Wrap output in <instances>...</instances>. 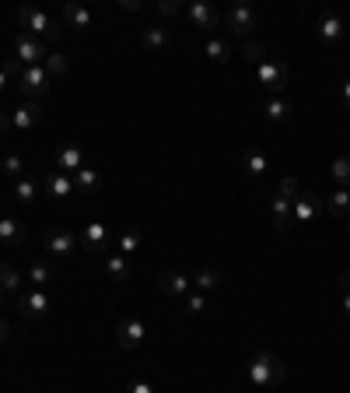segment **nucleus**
Returning <instances> with one entry per match:
<instances>
[{"label":"nucleus","instance_id":"nucleus-1","mask_svg":"<svg viewBox=\"0 0 350 393\" xmlns=\"http://www.w3.org/2000/svg\"><path fill=\"white\" fill-rule=\"evenodd\" d=\"M18 21H21V29H25L28 36H36V39H43V43L60 39L63 29H67L63 18H53L43 7H21V11H18Z\"/></svg>","mask_w":350,"mask_h":393},{"label":"nucleus","instance_id":"nucleus-2","mask_svg":"<svg viewBox=\"0 0 350 393\" xmlns=\"http://www.w3.org/2000/svg\"><path fill=\"white\" fill-rule=\"evenodd\" d=\"M249 379H253V387H260V390H273V387H280V383L287 379V365H284L273 351H260V354H253V362H249Z\"/></svg>","mask_w":350,"mask_h":393},{"label":"nucleus","instance_id":"nucleus-3","mask_svg":"<svg viewBox=\"0 0 350 393\" xmlns=\"http://www.w3.org/2000/svg\"><path fill=\"white\" fill-rule=\"evenodd\" d=\"M18 85H21V95H25L28 102H39V98H46V95H49V88H53V78L46 74L43 63H36V67H25V71H21Z\"/></svg>","mask_w":350,"mask_h":393},{"label":"nucleus","instance_id":"nucleus-4","mask_svg":"<svg viewBox=\"0 0 350 393\" xmlns=\"http://www.w3.org/2000/svg\"><path fill=\"white\" fill-rule=\"evenodd\" d=\"M46 56H49V49H46L43 39H36V36H28V32H21V36L14 39V60H18L21 67H36V63H43Z\"/></svg>","mask_w":350,"mask_h":393},{"label":"nucleus","instance_id":"nucleus-5","mask_svg":"<svg viewBox=\"0 0 350 393\" xmlns=\"http://www.w3.org/2000/svg\"><path fill=\"white\" fill-rule=\"evenodd\" d=\"M144 337H147V323H144L140 316H123V320H120V327H116V341H120V348L123 351H137Z\"/></svg>","mask_w":350,"mask_h":393},{"label":"nucleus","instance_id":"nucleus-6","mask_svg":"<svg viewBox=\"0 0 350 393\" xmlns=\"http://www.w3.org/2000/svg\"><path fill=\"white\" fill-rule=\"evenodd\" d=\"M43 246H46V253H53V257H74L78 253V239L67 228H46Z\"/></svg>","mask_w":350,"mask_h":393},{"label":"nucleus","instance_id":"nucleus-7","mask_svg":"<svg viewBox=\"0 0 350 393\" xmlns=\"http://www.w3.org/2000/svg\"><path fill=\"white\" fill-rule=\"evenodd\" d=\"M186 18H189V25L193 29H203V32H211V29H218L221 14L214 4H207V0H193L189 7H186Z\"/></svg>","mask_w":350,"mask_h":393},{"label":"nucleus","instance_id":"nucleus-8","mask_svg":"<svg viewBox=\"0 0 350 393\" xmlns=\"http://www.w3.org/2000/svg\"><path fill=\"white\" fill-rule=\"evenodd\" d=\"M18 309H21L25 320H43L46 312H49V295H46V288L21 292V295H18Z\"/></svg>","mask_w":350,"mask_h":393},{"label":"nucleus","instance_id":"nucleus-9","mask_svg":"<svg viewBox=\"0 0 350 393\" xmlns=\"http://www.w3.org/2000/svg\"><path fill=\"white\" fill-rule=\"evenodd\" d=\"M344 18L340 14H333V11H326V14H319V21H315V36L322 39L326 46H336L344 39Z\"/></svg>","mask_w":350,"mask_h":393},{"label":"nucleus","instance_id":"nucleus-10","mask_svg":"<svg viewBox=\"0 0 350 393\" xmlns=\"http://www.w3.org/2000/svg\"><path fill=\"white\" fill-rule=\"evenodd\" d=\"M260 85L266 88V91H273V95H280V91L287 88V67L277 63V60H262L260 63Z\"/></svg>","mask_w":350,"mask_h":393},{"label":"nucleus","instance_id":"nucleus-11","mask_svg":"<svg viewBox=\"0 0 350 393\" xmlns=\"http://www.w3.org/2000/svg\"><path fill=\"white\" fill-rule=\"evenodd\" d=\"M228 29H231V36H249L253 29H256V11L249 7V4H235L231 11H228Z\"/></svg>","mask_w":350,"mask_h":393},{"label":"nucleus","instance_id":"nucleus-12","mask_svg":"<svg viewBox=\"0 0 350 393\" xmlns=\"http://www.w3.org/2000/svg\"><path fill=\"white\" fill-rule=\"evenodd\" d=\"M158 288H161L169 299H186V295L193 292V281H189L182 270H161V277H158Z\"/></svg>","mask_w":350,"mask_h":393},{"label":"nucleus","instance_id":"nucleus-13","mask_svg":"<svg viewBox=\"0 0 350 393\" xmlns=\"http://www.w3.org/2000/svg\"><path fill=\"white\" fill-rule=\"evenodd\" d=\"M56 169L67 175L81 173V169H85V151H81L78 144H60V148H56Z\"/></svg>","mask_w":350,"mask_h":393},{"label":"nucleus","instance_id":"nucleus-14","mask_svg":"<svg viewBox=\"0 0 350 393\" xmlns=\"http://www.w3.org/2000/svg\"><path fill=\"white\" fill-rule=\"evenodd\" d=\"M43 120V109H39V102H25V106H18L14 113H11V131L18 133H28L36 123Z\"/></svg>","mask_w":350,"mask_h":393},{"label":"nucleus","instance_id":"nucleus-15","mask_svg":"<svg viewBox=\"0 0 350 393\" xmlns=\"http://www.w3.org/2000/svg\"><path fill=\"white\" fill-rule=\"evenodd\" d=\"M46 193L53 197V200H63V197H70V193H78V186H74V179L67 173H60V169H53V173H46L43 179Z\"/></svg>","mask_w":350,"mask_h":393},{"label":"nucleus","instance_id":"nucleus-16","mask_svg":"<svg viewBox=\"0 0 350 393\" xmlns=\"http://www.w3.org/2000/svg\"><path fill=\"white\" fill-rule=\"evenodd\" d=\"M169 43H172V29H165V25H147L140 32V46L151 49V53H161Z\"/></svg>","mask_w":350,"mask_h":393},{"label":"nucleus","instance_id":"nucleus-17","mask_svg":"<svg viewBox=\"0 0 350 393\" xmlns=\"http://www.w3.org/2000/svg\"><path fill=\"white\" fill-rule=\"evenodd\" d=\"M319 211H322V200L315 193H298L295 204H291V221H308L312 215H319Z\"/></svg>","mask_w":350,"mask_h":393},{"label":"nucleus","instance_id":"nucleus-18","mask_svg":"<svg viewBox=\"0 0 350 393\" xmlns=\"http://www.w3.org/2000/svg\"><path fill=\"white\" fill-rule=\"evenodd\" d=\"M322 208H326V215H329V218H344V221H347L350 218V190H347V186L333 190V193L326 197V204H322Z\"/></svg>","mask_w":350,"mask_h":393},{"label":"nucleus","instance_id":"nucleus-19","mask_svg":"<svg viewBox=\"0 0 350 393\" xmlns=\"http://www.w3.org/2000/svg\"><path fill=\"white\" fill-rule=\"evenodd\" d=\"M21 243H25V225L18 218H0V246L14 250V246H21Z\"/></svg>","mask_w":350,"mask_h":393},{"label":"nucleus","instance_id":"nucleus-20","mask_svg":"<svg viewBox=\"0 0 350 393\" xmlns=\"http://www.w3.org/2000/svg\"><path fill=\"white\" fill-rule=\"evenodd\" d=\"M291 204H295V200L284 197V193L273 197V228H277V232H287V228L295 225V221H291Z\"/></svg>","mask_w":350,"mask_h":393},{"label":"nucleus","instance_id":"nucleus-21","mask_svg":"<svg viewBox=\"0 0 350 393\" xmlns=\"http://www.w3.org/2000/svg\"><path fill=\"white\" fill-rule=\"evenodd\" d=\"M60 18H63L67 29H88V25H91V11L81 7V4H74V0L63 4V14H60Z\"/></svg>","mask_w":350,"mask_h":393},{"label":"nucleus","instance_id":"nucleus-22","mask_svg":"<svg viewBox=\"0 0 350 393\" xmlns=\"http://www.w3.org/2000/svg\"><path fill=\"white\" fill-rule=\"evenodd\" d=\"M28 281H32V288H46V285H53V281H56V270H53V263L32 260V263H28Z\"/></svg>","mask_w":350,"mask_h":393},{"label":"nucleus","instance_id":"nucleus-23","mask_svg":"<svg viewBox=\"0 0 350 393\" xmlns=\"http://www.w3.org/2000/svg\"><path fill=\"white\" fill-rule=\"evenodd\" d=\"M21 270L14 267V263H7V260H0V288L4 292H11V295H21Z\"/></svg>","mask_w":350,"mask_h":393},{"label":"nucleus","instance_id":"nucleus-24","mask_svg":"<svg viewBox=\"0 0 350 393\" xmlns=\"http://www.w3.org/2000/svg\"><path fill=\"white\" fill-rule=\"evenodd\" d=\"M262 113H266V120H270V123H284V120H291V102H287L284 95H273V98L266 102V109H262Z\"/></svg>","mask_w":350,"mask_h":393},{"label":"nucleus","instance_id":"nucleus-25","mask_svg":"<svg viewBox=\"0 0 350 393\" xmlns=\"http://www.w3.org/2000/svg\"><path fill=\"white\" fill-rule=\"evenodd\" d=\"M266 155H262L260 148H249L245 155H242V169H245V175H253V179H260L262 173H266Z\"/></svg>","mask_w":350,"mask_h":393},{"label":"nucleus","instance_id":"nucleus-26","mask_svg":"<svg viewBox=\"0 0 350 393\" xmlns=\"http://www.w3.org/2000/svg\"><path fill=\"white\" fill-rule=\"evenodd\" d=\"M189 281H193V292H200V295H203V292H214V288H218L221 274H218V270H211V267H200Z\"/></svg>","mask_w":350,"mask_h":393},{"label":"nucleus","instance_id":"nucleus-27","mask_svg":"<svg viewBox=\"0 0 350 393\" xmlns=\"http://www.w3.org/2000/svg\"><path fill=\"white\" fill-rule=\"evenodd\" d=\"M140 243H144V235H140L137 228H127V232H120V239H116V253H120V257H133V253L140 250Z\"/></svg>","mask_w":350,"mask_h":393},{"label":"nucleus","instance_id":"nucleus-28","mask_svg":"<svg viewBox=\"0 0 350 393\" xmlns=\"http://www.w3.org/2000/svg\"><path fill=\"white\" fill-rule=\"evenodd\" d=\"M105 239H109V232H105V225H98V221L85 225V232H81V243H85L88 250H102Z\"/></svg>","mask_w":350,"mask_h":393},{"label":"nucleus","instance_id":"nucleus-29","mask_svg":"<svg viewBox=\"0 0 350 393\" xmlns=\"http://www.w3.org/2000/svg\"><path fill=\"white\" fill-rule=\"evenodd\" d=\"M203 53H207L214 63H228V60H231V43L214 36V39H207V43H203Z\"/></svg>","mask_w":350,"mask_h":393},{"label":"nucleus","instance_id":"nucleus-30","mask_svg":"<svg viewBox=\"0 0 350 393\" xmlns=\"http://www.w3.org/2000/svg\"><path fill=\"white\" fill-rule=\"evenodd\" d=\"M105 270H109V277H116V281H127L133 274V267L127 257H120V253H109V260H105Z\"/></svg>","mask_w":350,"mask_h":393},{"label":"nucleus","instance_id":"nucleus-31","mask_svg":"<svg viewBox=\"0 0 350 393\" xmlns=\"http://www.w3.org/2000/svg\"><path fill=\"white\" fill-rule=\"evenodd\" d=\"M36 193H39V183H36V179H28V175L14 179V200L32 204V200H36Z\"/></svg>","mask_w":350,"mask_h":393},{"label":"nucleus","instance_id":"nucleus-32","mask_svg":"<svg viewBox=\"0 0 350 393\" xmlns=\"http://www.w3.org/2000/svg\"><path fill=\"white\" fill-rule=\"evenodd\" d=\"M74 186H78V190H88V193H95V190H98V186H102V175L95 173V169H81V173H74Z\"/></svg>","mask_w":350,"mask_h":393},{"label":"nucleus","instance_id":"nucleus-33","mask_svg":"<svg viewBox=\"0 0 350 393\" xmlns=\"http://www.w3.org/2000/svg\"><path fill=\"white\" fill-rule=\"evenodd\" d=\"M329 175L340 183V186H350V155H340V158H333V169Z\"/></svg>","mask_w":350,"mask_h":393},{"label":"nucleus","instance_id":"nucleus-34","mask_svg":"<svg viewBox=\"0 0 350 393\" xmlns=\"http://www.w3.org/2000/svg\"><path fill=\"white\" fill-rule=\"evenodd\" d=\"M43 67L49 78H60V74H67V56H63V53H49L43 60Z\"/></svg>","mask_w":350,"mask_h":393},{"label":"nucleus","instance_id":"nucleus-35","mask_svg":"<svg viewBox=\"0 0 350 393\" xmlns=\"http://www.w3.org/2000/svg\"><path fill=\"white\" fill-rule=\"evenodd\" d=\"M0 169H4V175H11V179H21V173H25V162H21V155H4V162H0Z\"/></svg>","mask_w":350,"mask_h":393},{"label":"nucleus","instance_id":"nucleus-36","mask_svg":"<svg viewBox=\"0 0 350 393\" xmlns=\"http://www.w3.org/2000/svg\"><path fill=\"white\" fill-rule=\"evenodd\" d=\"M242 56H245L249 63H256V67H260L262 60H266V46H262V43H253V39H249V43L242 46Z\"/></svg>","mask_w":350,"mask_h":393},{"label":"nucleus","instance_id":"nucleus-37","mask_svg":"<svg viewBox=\"0 0 350 393\" xmlns=\"http://www.w3.org/2000/svg\"><path fill=\"white\" fill-rule=\"evenodd\" d=\"M182 309H186L189 316H200V312L207 309V302H203V295H200V292H189V295L182 299Z\"/></svg>","mask_w":350,"mask_h":393},{"label":"nucleus","instance_id":"nucleus-38","mask_svg":"<svg viewBox=\"0 0 350 393\" xmlns=\"http://www.w3.org/2000/svg\"><path fill=\"white\" fill-rule=\"evenodd\" d=\"M277 193H284V197H291V200H295V197H298V179H295V175H284V179H280V186H277Z\"/></svg>","mask_w":350,"mask_h":393},{"label":"nucleus","instance_id":"nucleus-39","mask_svg":"<svg viewBox=\"0 0 350 393\" xmlns=\"http://www.w3.org/2000/svg\"><path fill=\"white\" fill-rule=\"evenodd\" d=\"M340 292H344V309H347V316H350V267L340 274Z\"/></svg>","mask_w":350,"mask_h":393},{"label":"nucleus","instance_id":"nucleus-40","mask_svg":"<svg viewBox=\"0 0 350 393\" xmlns=\"http://www.w3.org/2000/svg\"><path fill=\"white\" fill-rule=\"evenodd\" d=\"M158 11H161V14H169V18H172V14H182V11H186V7H182V4H179V0H161V4H158Z\"/></svg>","mask_w":350,"mask_h":393},{"label":"nucleus","instance_id":"nucleus-41","mask_svg":"<svg viewBox=\"0 0 350 393\" xmlns=\"http://www.w3.org/2000/svg\"><path fill=\"white\" fill-rule=\"evenodd\" d=\"M127 393H154V390H151V383H130Z\"/></svg>","mask_w":350,"mask_h":393},{"label":"nucleus","instance_id":"nucleus-42","mask_svg":"<svg viewBox=\"0 0 350 393\" xmlns=\"http://www.w3.org/2000/svg\"><path fill=\"white\" fill-rule=\"evenodd\" d=\"M340 102L350 109V81H344V88H340Z\"/></svg>","mask_w":350,"mask_h":393},{"label":"nucleus","instance_id":"nucleus-43","mask_svg":"<svg viewBox=\"0 0 350 393\" xmlns=\"http://www.w3.org/2000/svg\"><path fill=\"white\" fill-rule=\"evenodd\" d=\"M7 337H11V327H7V320H0V344H7Z\"/></svg>","mask_w":350,"mask_h":393},{"label":"nucleus","instance_id":"nucleus-44","mask_svg":"<svg viewBox=\"0 0 350 393\" xmlns=\"http://www.w3.org/2000/svg\"><path fill=\"white\" fill-rule=\"evenodd\" d=\"M11 131V113H0V133Z\"/></svg>","mask_w":350,"mask_h":393},{"label":"nucleus","instance_id":"nucleus-45","mask_svg":"<svg viewBox=\"0 0 350 393\" xmlns=\"http://www.w3.org/2000/svg\"><path fill=\"white\" fill-rule=\"evenodd\" d=\"M7 78H11V74H7V71H4V67H0V88L7 85Z\"/></svg>","mask_w":350,"mask_h":393},{"label":"nucleus","instance_id":"nucleus-46","mask_svg":"<svg viewBox=\"0 0 350 393\" xmlns=\"http://www.w3.org/2000/svg\"><path fill=\"white\" fill-rule=\"evenodd\" d=\"M4 295H7V292H4V288H0V309H4Z\"/></svg>","mask_w":350,"mask_h":393},{"label":"nucleus","instance_id":"nucleus-47","mask_svg":"<svg viewBox=\"0 0 350 393\" xmlns=\"http://www.w3.org/2000/svg\"><path fill=\"white\" fill-rule=\"evenodd\" d=\"M347 232H350V218H347Z\"/></svg>","mask_w":350,"mask_h":393}]
</instances>
